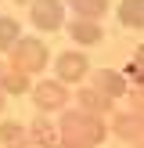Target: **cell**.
<instances>
[{
	"mask_svg": "<svg viewBox=\"0 0 144 148\" xmlns=\"http://www.w3.org/2000/svg\"><path fill=\"white\" fill-rule=\"evenodd\" d=\"M61 134L83 137V141H90L94 148H97L101 141H105L108 127L101 123V116H90V112H83V108H65L61 112Z\"/></svg>",
	"mask_w": 144,
	"mask_h": 148,
	"instance_id": "1",
	"label": "cell"
},
{
	"mask_svg": "<svg viewBox=\"0 0 144 148\" xmlns=\"http://www.w3.org/2000/svg\"><path fill=\"white\" fill-rule=\"evenodd\" d=\"M7 54H11V69H22V72H40V69H47V62H50L47 43L36 40V36H22Z\"/></svg>",
	"mask_w": 144,
	"mask_h": 148,
	"instance_id": "2",
	"label": "cell"
},
{
	"mask_svg": "<svg viewBox=\"0 0 144 148\" xmlns=\"http://www.w3.org/2000/svg\"><path fill=\"white\" fill-rule=\"evenodd\" d=\"M69 98L72 94L65 90L61 79H43V83H36V90H33V105L40 108V112H61V108L69 105Z\"/></svg>",
	"mask_w": 144,
	"mask_h": 148,
	"instance_id": "3",
	"label": "cell"
},
{
	"mask_svg": "<svg viewBox=\"0 0 144 148\" xmlns=\"http://www.w3.org/2000/svg\"><path fill=\"white\" fill-rule=\"evenodd\" d=\"M33 25L43 33H58L65 25V4L61 0H33Z\"/></svg>",
	"mask_w": 144,
	"mask_h": 148,
	"instance_id": "4",
	"label": "cell"
},
{
	"mask_svg": "<svg viewBox=\"0 0 144 148\" xmlns=\"http://www.w3.org/2000/svg\"><path fill=\"white\" fill-rule=\"evenodd\" d=\"M86 69H90V62H86V54H79V51H61V54H58V79H61V83L83 79Z\"/></svg>",
	"mask_w": 144,
	"mask_h": 148,
	"instance_id": "5",
	"label": "cell"
},
{
	"mask_svg": "<svg viewBox=\"0 0 144 148\" xmlns=\"http://www.w3.org/2000/svg\"><path fill=\"white\" fill-rule=\"evenodd\" d=\"M72 98H76V105L83 108V112H90V116H108L112 105H115V101L108 98V94H101L97 87H83V90H76Z\"/></svg>",
	"mask_w": 144,
	"mask_h": 148,
	"instance_id": "6",
	"label": "cell"
},
{
	"mask_svg": "<svg viewBox=\"0 0 144 148\" xmlns=\"http://www.w3.org/2000/svg\"><path fill=\"white\" fill-rule=\"evenodd\" d=\"M94 87H97L101 94H108V98H126L130 87H126V76L122 72H112V69H94Z\"/></svg>",
	"mask_w": 144,
	"mask_h": 148,
	"instance_id": "7",
	"label": "cell"
},
{
	"mask_svg": "<svg viewBox=\"0 0 144 148\" xmlns=\"http://www.w3.org/2000/svg\"><path fill=\"white\" fill-rule=\"evenodd\" d=\"M115 137H122V141H144V112H119L115 116Z\"/></svg>",
	"mask_w": 144,
	"mask_h": 148,
	"instance_id": "8",
	"label": "cell"
},
{
	"mask_svg": "<svg viewBox=\"0 0 144 148\" xmlns=\"http://www.w3.org/2000/svg\"><path fill=\"white\" fill-rule=\"evenodd\" d=\"M69 36H72L76 43L94 47V43H101V36H105V33H101V25H97V22H90V18H72V22H69Z\"/></svg>",
	"mask_w": 144,
	"mask_h": 148,
	"instance_id": "9",
	"label": "cell"
},
{
	"mask_svg": "<svg viewBox=\"0 0 144 148\" xmlns=\"http://www.w3.org/2000/svg\"><path fill=\"white\" fill-rule=\"evenodd\" d=\"M29 134L40 141V148H61V137H58L54 123H50V119H43V116H36V119L29 123Z\"/></svg>",
	"mask_w": 144,
	"mask_h": 148,
	"instance_id": "10",
	"label": "cell"
},
{
	"mask_svg": "<svg viewBox=\"0 0 144 148\" xmlns=\"http://www.w3.org/2000/svg\"><path fill=\"white\" fill-rule=\"evenodd\" d=\"M119 22L126 29H144V0H122L119 4Z\"/></svg>",
	"mask_w": 144,
	"mask_h": 148,
	"instance_id": "11",
	"label": "cell"
},
{
	"mask_svg": "<svg viewBox=\"0 0 144 148\" xmlns=\"http://www.w3.org/2000/svg\"><path fill=\"white\" fill-rule=\"evenodd\" d=\"M65 4L76 11V18H90V22H97L108 11V0H65Z\"/></svg>",
	"mask_w": 144,
	"mask_h": 148,
	"instance_id": "12",
	"label": "cell"
},
{
	"mask_svg": "<svg viewBox=\"0 0 144 148\" xmlns=\"http://www.w3.org/2000/svg\"><path fill=\"white\" fill-rule=\"evenodd\" d=\"M0 87H4V94H29V72H22V69L0 72Z\"/></svg>",
	"mask_w": 144,
	"mask_h": 148,
	"instance_id": "13",
	"label": "cell"
},
{
	"mask_svg": "<svg viewBox=\"0 0 144 148\" xmlns=\"http://www.w3.org/2000/svg\"><path fill=\"white\" fill-rule=\"evenodd\" d=\"M22 25H18V18H11V14H0V51H11L14 43L22 40Z\"/></svg>",
	"mask_w": 144,
	"mask_h": 148,
	"instance_id": "14",
	"label": "cell"
},
{
	"mask_svg": "<svg viewBox=\"0 0 144 148\" xmlns=\"http://www.w3.org/2000/svg\"><path fill=\"white\" fill-rule=\"evenodd\" d=\"M29 130H25V123H0V141H4L7 148H11L14 141H22Z\"/></svg>",
	"mask_w": 144,
	"mask_h": 148,
	"instance_id": "15",
	"label": "cell"
},
{
	"mask_svg": "<svg viewBox=\"0 0 144 148\" xmlns=\"http://www.w3.org/2000/svg\"><path fill=\"white\" fill-rule=\"evenodd\" d=\"M126 76H133L137 83H144V43L137 47V54H133V65L126 69Z\"/></svg>",
	"mask_w": 144,
	"mask_h": 148,
	"instance_id": "16",
	"label": "cell"
},
{
	"mask_svg": "<svg viewBox=\"0 0 144 148\" xmlns=\"http://www.w3.org/2000/svg\"><path fill=\"white\" fill-rule=\"evenodd\" d=\"M126 98H130V105H133V112H144V83H137Z\"/></svg>",
	"mask_w": 144,
	"mask_h": 148,
	"instance_id": "17",
	"label": "cell"
},
{
	"mask_svg": "<svg viewBox=\"0 0 144 148\" xmlns=\"http://www.w3.org/2000/svg\"><path fill=\"white\" fill-rule=\"evenodd\" d=\"M61 148H94L90 141H83V137H72V134H61Z\"/></svg>",
	"mask_w": 144,
	"mask_h": 148,
	"instance_id": "18",
	"label": "cell"
},
{
	"mask_svg": "<svg viewBox=\"0 0 144 148\" xmlns=\"http://www.w3.org/2000/svg\"><path fill=\"white\" fill-rule=\"evenodd\" d=\"M11 148H40V141H36L33 134H25V137H22V141H14Z\"/></svg>",
	"mask_w": 144,
	"mask_h": 148,
	"instance_id": "19",
	"label": "cell"
},
{
	"mask_svg": "<svg viewBox=\"0 0 144 148\" xmlns=\"http://www.w3.org/2000/svg\"><path fill=\"white\" fill-rule=\"evenodd\" d=\"M0 112H4V87H0Z\"/></svg>",
	"mask_w": 144,
	"mask_h": 148,
	"instance_id": "20",
	"label": "cell"
},
{
	"mask_svg": "<svg viewBox=\"0 0 144 148\" xmlns=\"http://www.w3.org/2000/svg\"><path fill=\"white\" fill-rule=\"evenodd\" d=\"M133 148H144V141H137V145H133Z\"/></svg>",
	"mask_w": 144,
	"mask_h": 148,
	"instance_id": "21",
	"label": "cell"
},
{
	"mask_svg": "<svg viewBox=\"0 0 144 148\" xmlns=\"http://www.w3.org/2000/svg\"><path fill=\"white\" fill-rule=\"evenodd\" d=\"M18 4H29V0H18Z\"/></svg>",
	"mask_w": 144,
	"mask_h": 148,
	"instance_id": "22",
	"label": "cell"
}]
</instances>
